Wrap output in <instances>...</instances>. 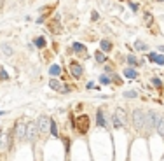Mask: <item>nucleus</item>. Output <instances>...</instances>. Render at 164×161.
<instances>
[{
    "label": "nucleus",
    "instance_id": "31",
    "mask_svg": "<svg viewBox=\"0 0 164 161\" xmlns=\"http://www.w3.org/2000/svg\"><path fill=\"white\" fill-rule=\"evenodd\" d=\"M159 51H164V46H161V47H159Z\"/></svg>",
    "mask_w": 164,
    "mask_h": 161
},
{
    "label": "nucleus",
    "instance_id": "29",
    "mask_svg": "<svg viewBox=\"0 0 164 161\" xmlns=\"http://www.w3.org/2000/svg\"><path fill=\"white\" fill-rule=\"evenodd\" d=\"M155 61H157L159 65H164V56H157V58H155Z\"/></svg>",
    "mask_w": 164,
    "mask_h": 161
},
{
    "label": "nucleus",
    "instance_id": "12",
    "mask_svg": "<svg viewBox=\"0 0 164 161\" xmlns=\"http://www.w3.org/2000/svg\"><path fill=\"white\" fill-rule=\"evenodd\" d=\"M110 49H112V44L108 40H101V51L103 53H110Z\"/></svg>",
    "mask_w": 164,
    "mask_h": 161
},
{
    "label": "nucleus",
    "instance_id": "13",
    "mask_svg": "<svg viewBox=\"0 0 164 161\" xmlns=\"http://www.w3.org/2000/svg\"><path fill=\"white\" fill-rule=\"evenodd\" d=\"M157 131H159L161 137H164V117H161L159 123H157Z\"/></svg>",
    "mask_w": 164,
    "mask_h": 161
},
{
    "label": "nucleus",
    "instance_id": "17",
    "mask_svg": "<svg viewBox=\"0 0 164 161\" xmlns=\"http://www.w3.org/2000/svg\"><path fill=\"white\" fill-rule=\"evenodd\" d=\"M49 72H51V75H59V74H61V68H59L58 65H53V67L49 68Z\"/></svg>",
    "mask_w": 164,
    "mask_h": 161
},
{
    "label": "nucleus",
    "instance_id": "24",
    "mask_svg": "<svg viewBox=\"0 0 164 161\" xmlns=\"http://www.w3.org/2000/svg\"><path fill=\"white\" fill-rule=\"evenodd\" d=\"M4 53H5L7 56H11V53H12V49H11V46H9V44H4Z\"/></svg>",
    "mask_w": 164,
    "mask_h": 161
},
{
    "label": "nucleus",
    "instance_id": "6",
    "mask_svg": "<svg viewBox=\"0 0 164 161\" xmlns=\"http://www.w3.org/2000/svg\"><path fill=\"white\" fill-rule=\"evenodd\" d=\"M126 124V112L119 107L117 110H115V128H121V126H124Z\"/></svg>",
    "mask_w": 164,
    "mask_h": 161
},
{
    "label": "nucleus",
    "instance_id": "21",
    "mask_svg": "<svg viewBox=\"0 0 164 161\" xmlns=\"http://www.w3.org/2000/svg\"><path fill=\"white\" fill-rule=\"evenodd\" d=\"M124 96H126V98H136V96H138V93H136V91H126V93H124Z\"/></svg>",
    "mask_w": 164,
    "mask_h": 161
},
{
    "label": "nucleus",
    "instance_id": "10",
    "mask_svg": "<svg viewBox=\"0 0 164 161\" xmlns=\"http://www.w3.org/2000/svg\"><path fill=\"white\" fill-rule=\"evenodd\" d=\"M49 86H51L53 89H56V91H61V93H63V86H61V82H59L58 79H51Z\"/></svg>",
    "mask_w": 164,
    "mask_h": 161
},
{
    "label": "nucleus",
    "instance_id": "8",
    "mask_svg": "<svg viewBox=\"0 0 164 161\" xmlns=\"http://www.w3.org/2000/svg\"><path fill=\"white\" fill-rule=\"evenodd\" d=\"M70 70H72L73 77H82V65L80 63H77V61H73V63H70Z\"/></svg>",
    "mask_w": 164,
    "mask_h": 161
},
{
    "label": "nucleus",
    "instance_id": "1",
    "mask_svg": "<svg viewBox=\"0 0 164 161\" xmlns=\"http://www.w3.org/2000/svg\"><path fill=\"white\" fill-rule=\"evenodd\" d=\"M133 124L138 131L145 133V110H142V109L133 110Z\"/></svg>",
    "mask_w": 164,
    "mask_h": 161
},
{
    "label": "nucleus",
    "instance_id": "4",
    "mask_svg": "<svg viewBox=\"0 0 164 161\" xmlns=\"http://www.w3.org/2000/svg\"><path fill=\"white\" fill-rule=\"evenodd\" d=\"M75 126H77V130L80 133H87V130H89V117L87 116H79L77 121H75Z\"/></svg>",
    "mask_w": 164,
    "mask_h": 161
},
{
    "label": "nucleus",
    "instance_id": "14",
    "mask_svg": "<svg viewBox=\"0 0 164 161\" xmlns=\"http://www.w3.org/2000/svg\"><path fill=\"white\" fill-rule=\"evenodd\" d=\"M94 58H96L98 63H105V60H107V58H105V54H103V53H100V51H96V53H94Z\"/></svg>",
    "mask_w": 164,
    "mask_h": 161
},
{
    "label": "nucleus",
    "instance_id": "9",
    "mask_svg": "<svg viewBox=\"0 0 164 161\" xmlns=\"http://www.w3.org/2000/svg\"><path fill=\"white\" fill-rule=\"evenodd\" d=\"M96 123H98V126H107V121H105V117H103V110H101V109H98Z\"/></svg>",
    "mask_w": 164,
    "mask_h": 161
},
{
    "label": "nucleus",
    "instance_id": "27",
    "mask_svg": "<svg viewBox=\"0 0 164 161\" xmlns=\"http://www.w3.org/2000/svg\"><path fill=\"white\" fill-rule=\"evenodd\" d=\"M152 84H154V86H157V88H161V86H163V82H161L159 79H152Z\"/></svg>",
    "mask_w": 164,
    "mask_h": 161
},
{
    "label": "nucleus",
    "instance_id": "19",
    "mask_svg": "<svg viewBox=\"0 0 164 161\" xmlns=\"http://www.w3.org/2000/svg\"><path fill=\"white\" fill-rule=\"evenodd\" d=\"M35 46H37V47H44V46H46V39H44V37H37V39H35Z\"/></svg>",
    "mask_w": 164,
    "mask_h": 161
},
{
    "label": "nucleus",
    "instance_id": "30",
    "mask_svg": "<svg viewBox=\"0 0 164 161\" xmlns=\"http://www.w3.org/2000/svg\"><path fill=\"white\" fill-rule=\"evenodd\" d=\"M129 7H131V9H133V11H138V5H136V4H134V2H131V4H129Z\"/></svg>",
    "mask_w": 164,
    "mask_h": 161
},
{
    "label": "nucleus",
    "instance_id": "2",
    "mask_svg": "<svg viewBox=\"0 0 164 161\" xmlns=\"http://www.w3.org/2000/svg\"><path fill=\"white\" fill-rule=\"evenodd\" d=\"M157 114L154 110H147L145 112V133H148L150 130H154L157 126Z\"/></svg>",
    "mask_w": 164,
    "mask_h": 161
},
{
    "label": "nucleus",
    "instance_id": "16",
    "mask_svg": "<svg viewBox=\"0 0 164 161\" xmlns=\"http://www.w3.org/2000/svg\"><path fill=\"white\" fill-rule=\"evenodd\" d=\"M124 75L129 77V79H134V77H136V72H134L133 68H126V70H124Z\"/></svg>",
    "mask_w": 164,
    "mask_h": 161
},
{
    "label": "nucleus",
    "instance_id": "22",
    "mask_svg": "<svg viewBox=\"0 0 164 161\" xmlns=\"http://www.w3.org/2000/svg\"><path fill=\"white\" fill-rule=\"evenodd\" d=\"M134 47H136V49H142V51H145V49H147V46H145V44H143V42H140V40H136V44H134Z\"/></svg>",
    "mask_w": 164,
    "mask_h": 161
},
{
    "label": "nucleus",
    "instance_id": "15",
    "mask_svg": "<svg viewBox=\"0 0 164 161\" xmlns=\"http://www.w3.org/2000/svg\"><path fill=\"white\" fill-rule=\"evenodd\" d=\"M73 49H75L77 53H84V51H86V46L80 44V42H75V44H73Z\"/></svg>",
    "mask_w": 164,
    "mask_h": 161
},
{
    "label": "nucleus",
    "instance_id": "11",
    "mask_svg": "<svg viewBox=\"0 0 164 161\" xmlns=\"http://www.w3.org/2000/svg\"><path fill=\"white\" fill-rule=\"evenodd\" d=\"M7 139H9L7 133H0V149H5L7 147Z\"/></svg>",
    "mask_w": 164,
    "mask_h": 161
},
{
    "label": "nucleus",
    "instance_id": "28",
    "mask_svg": "<svg viewBox=\"0 0 164 161\" xmlns=\"http://www.w3.org/2000/svg\"><path fill=\"white\" fill-rule=\"evenodd\" d=\"M155 58H157V54H155V53H150V54H148V60H150V61H155Z\"/></svg>",
    "mask_w": 164,
    "mask_h": 161
},
{
    "label": "nucleus",
    "instance_id": "5",
    "mask_svg": "<svg viewBox=\"0 0 164 161\" xmlns=\"http://www.w3.org/2000/svg\"><path fill=\"white\" fill-rule=\"evenodd\" d=\"M14 133H16V139H18V140H25V137H26V123L23 119H19L18 123H16Z\"/></svg>",
    "mask_w": 164,
    "mask_h": 161
},
{
    "label": "nucleus",
    "instance_id": "20",
    "mask_svg": "<svg viewBox=\"0 0 164 161\" xmlns=\"http://www.w3.org/2000/svg\"><path fill=\"white\" fill-rule=\"evenodd\" d=\"M128 63H129V65H133V67H136V65H138L140 61L136 60V56H133V54H129V56H128Z\"/></svg>",
    "mask_w": 164,
    "mask_h": 161
},
{
    "label": "nucleus",
    "instance_id": "3",
    "mask_svg": "<svg viewBox=\"0 0 164 161\" xmlns=\"http://www.w3.org/2000/svg\"><path fill=\"white\" fill-rule=\"evenodd\" d=\"M37 135H38V128H37V123H28L26 124V140L28 142H35Z\"/></svg>",
    "mask_w": 164,
    "mask_h": 161
},
{
    "label": "nucleus",
    "instance_id": "18",
    "mask_svg": "<svg viewBox=\"0 0 164 161\" xmlns=\"http://www.w3.org/2000/svg\"><path fill=\"white\" fill-rule=\"evenodd\" d=\"M49 126H51V133H53V137H58V126H56L54 121H49Z\"/></svg>",
    "mask_w": 164,
    "mask_h": 161
},
{
    "label": "nucleus",
    "instance_id": "7",
    "mask_svg": "<svg viewBox=\"0 0 164 161\" xmlns=\"http://www.w3.org/2000/svg\"><path fill=\"white\" fill-rule=\"evenodd\" d=\"M47 126H49V119L46 116H40L37 121V128H38V133H46L47 131Z\"/></svg>",
    "mask_w": 164,
    "mask_h": 161
},
{
    "label": "nucleus",
    "instance_id": "26",
    "mask_svg": "<svg viewBox=\"0 0 164 161\" xmlns=\"http://www.w3.org/2000/svg\"><path fill=\"white\" fill-rule=\"evenodd\" d=\"M145 21H147V25H152V16H150V12L145 14Z\"/></svg>",
    "mask_w": 164,
    "mask_h": 161
},
{
    "label": "nucleus",
    "instance_id": "32",
    "mask_svg": "<svg viewBox=\"0 0 164 161\" xmlns=\"http://www.w3.org/2000/svg\"><path fill=\"white\" fill-rule=\"evenodd\" d=\"M157 2H163V0H157Z\"/></svg>",
    "mask_w": 164,
    "mask_h": 161
},
{
    "label": "nucleus",
    "instance_id": "25",
    "mask_svg": "<svg viewBox=\"0 0 164 161\" xmlns=\"http://www.w3.org/2000/svg\"><path fill=\"white\" fill-rule=\"evenodd\" d=\"M100 80H101V84H110V79L107 77V75H101V77H100Z\"/></svg>",
    "mask_w": 164,
    "mask_h": 161
},
{
    "label": "nucleus",
    "instance_id": "23",
    "mask_svg": "<svg viewBox=\"0 0 164 161\" xmlns=\"http://www.w3.org/2000/svg\"><path fill=\"white\" fill-rule=\"evenodd\" d=\"M0 79L2 80H9V75H7V72H5L4 68H0Z\"/></svg>",
    "mask_w": 164,
    "mask_h": 161
}]
</instances>
